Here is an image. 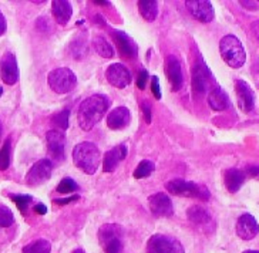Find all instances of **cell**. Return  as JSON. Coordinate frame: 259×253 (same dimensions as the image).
Instances as JSON below:
<instances>
[{
	"instance_id": "6da1fadb",
	"label": "cell",
	"mask_w": 259,
	"mask_h": 253,
	"mask_svg": "<svg viewBox=\"0 0 259 253\" xmlns=\"http://www.w3.org/2000/svg\"><path fill=\"white\" fill-rule=\"evenodd\" d=\"M111 101L104 94H94L92 97L85 98L78 107L77 120L81 130L90 131L101 121V118L106 115L107 110L110 108Z\"/></svg>"
},
{
	"instance_id": "7a4b0ae2",
	"label": "cell",
	"mask_w": 259,
	"mask_h": 253,
	"mask_svg": "<svg viewBox=\"0 0 259 253\" xmlns=\"http://www.w3.org/2000/svg\"><path fill=\"white\" fill-rule=\"evenodd\" d=\"M73 161L74 165L84 174L93 175L99 169L100 149L93 142L84 141L74 146L73 149Z\"/></svg>"
},
{
	"instance_id": "3957f363",
	"label": "cell",
	"mask_w": 259,
	"mask_h": 253,
	"mask_svg": "<svg viewBox=\"0 0 259 253\" xmlns=\"http://www.w3.org/2000/svg\"><path fill=\"white\" fill-rule=\"evenodd\" d=\"M220 52H221L222 60L232 69H239L246 62V53H245L242 43L239 41V38L232 34H228L221 38Z\"/></svg>"
},
{
	"instance_id": "277c9868",
	"label": "cell",
	"mask_w": 259,
	"mask_h": 253,
	"mask_svg": "<svg viewBox=\"0 0 259 253\" xmlns=\"http://www.w3.org/2000/svg\"><path fill=\"white\" fill-rule=\"evenodd\" d=\"M167 191L171 195L176 196H183V198H195V199L208 200L211 198V193L202 185L195 184V182H188L180 178L171 179L165 184Z\"/></svg>"
},
{
	"instance_id": "5b68a950",
	"label": "cell",
	"mask_w": 259,
	"mask_h": 253,
	"mask_svg": "<svg viewBox=\"0 0 259 253\" xmlns=\"http://www.w3.org/2000/svg\"><path fill=\"white\" fill-rule=\"evenodd\" d=\"M47 83L50 88L57 94H67L73 91L77 84L76 74L67 67H60L49 73Z\"/></svg>"
},
{
	"instance_id": "8992f818",
	"label": "cell",
	"mask_w": 259,
	"mask_h": 253,
	"mask_svg": "<svg viewBox=\"0 0 259 253\" xmlns=\"http://www.w3.org/2000/svg\"><path fill=\"white\" fill-rule=\"evenodd\" d=\"M122 229L115 223H107L99 230L100 243L103 245L104 253L122 252Z\"/></svg>"
},
{
	"instance_id": "52a82bcc",
	"label": "cell",
	"mask_w": 259,
	"mask_h": 253,
	"mask_svg": "<svg viewBox=\"0 0 259 253\" xmlns=\"http://www.w3.org/2000/svg\"><path fill=\"white\" fill-rule=\"evenodd\" d=\"M147 253H185V250L178 239L169 235L157 233L148 239Z\"/></svg>"
},
{
	"instance_id": "ba28073f",
	"label": "cell",
	"mask_w": 259,
	"mask_h": 253,
	"mask_svg": "<svg viewBox=\"0 0 259 253\" xmlns=\"http://www.w3.org/2000/svg\"><path fill=\"white\" fill-rule=\"evenodd\" d=\"M53 172V164L50 160H40L37 161L26 175V184L29 186H38L47 182Z\"/></svg>"
},
{
	"instance_id": "9c48e42d",
	"label": "cell",
	"mask_w": 259,
	"mask_h": 253,
	"mask_svg": "<svg viewBox=\"0 0 259 253\" xmlns=\"http://www.w3.org/2000/svg\"><path fill=\"white\" fill-rule=\"evenodd\" d=\"M213 81L212 73L205 66L204 62H197L194 69H192V77H191V83L194 91L198 94H204L209 84Z\"/></svg>"
},
{
	"instance_id": "30bf717a",
	"label": "cell",
	"mask_w": 259,
	"mask_h": 253,
	"mask_svg": "<svg viewBox=\"0 0 259 253\" xmlns=\"http://www.w3.org/2000/svg\"><path fill=\"white\" fill-rule=\"evenodd\" d=\"M185 6L188 9L191 16L201 23H209L213 20L215 12H213L211 2H208V0H190V2H185Z\"/></svg>"
},
{
	"instance_id": "8fae6325",
	"label": "cell",
	"mask_w": 259,
	"mask_h": 253,
	"mask_svg": "<svg viewBox=\"0 0 259 253\" xmlns=\"http://www.w3.org/2000/svg\"><path fill=\"white\" fill-rule=\"evenodd\" d=\"M106 78L115 88H125L131 83V73L124 64L114 63L106 70Z\"/></svg>"
},
{
	"instance_id": "7c38bea8",
	"label": "cell",
	"mask_w": 259,
	"mask_h": 253,
	"mask_svg": "<svg viewBox=\"0 0 259 253\" xmlns=\"http://www.w3.org/2000/svg\"><path fill=\"white\" fill-rule=\"evenodd\" d=\"M0 78L5 84L13 85L19 80V66L13 53H6L0 60Z\"/></svg>"
},
{
	"instance_id": "4fadbf2b",
	"label": "cell",
	"mask_w": 259,
	"mask_h": 253,
	"mask_svg": "<svg viewBox=\"0 0 259 253\" xmlns=\"http://www.w3.org/2000/svg\"><path fill=\"white\" fill-rule=\"evenodd\" d=\"M148 207L150 211L153 212L154 216H160V218H169L174 214V207L172 202L168 198L165 193L158 192L154 193L148 198Z\"/></svg>"
},
{
	"instance_id": "5bb4252c",
	"label": "cell",
	"mask_w": 259,
	"mask_h": 253,
	"mask_svg": "<svg viewBox=\"0 0 259 253\" xmlns=\"http://www.w3.org/2000/svg\"><path fill=\"white\" fill-rule=\"evenodd\" d=\"M111 34H113L115 44L118 47V52H120L122 57H125L127 60H133V59L137 57V44L134 43V40L130 37L127 33H124L121 30H113Z\"/></svg>"
},
{
	"instance_id": "9a60e30c",
	"label": "cell",
	"mask_w": 259,
	"mask_h": 253,
	"mask_svg": "<svg viewBox=\"0 0 259 253\" xmlns=\"http://www.w3.org/2000/svg\"><path fill=\"white\" fill-rule=\"evenodd\" d=\"M165 73H167L168 81L172 87V91L181 90L184 84L183 70H181V63L176 56H168L165 60Z\"/></svg>"
},
{
	"instance_id": "2e32d148",
	"label": "cell",
	"mask_w": 259,
	"mask_h": 253,
	"mask_svg": "<svg viewBox=\"0 0 259 253\" xmlns=\"http://www.w3.org/2000/svg\"><path fill=\"white\" fill-rule=\"evenodd\" d=\"M235 88L239 108L244 113H251L255 107V94L252 91V88L246 84V81H242V80H236Z\"/></svg>"
},
{
	"instance_id": "e0dca14e",
	"label": "cell",
	"mask_w": 259,
	"mask_h": 253,
	"mask_svg": "<svg viewBox=\"0 0 259 253\" xmlns=\"http://www.w3.org/2000/svg\"><path fill=\"white\" fill-rule=\"evenodd\" d=\"M258 232L259 226L253 216L249 214H244L239 216V219L236 222V233L239 238L244 240H251L258 235Z\"/></svg>"
},
{
	"instance_id": "ac0fdd59",
	"label": "cell",
	"mask_w": 259,
	"mask_h": 253,
	"mask_svg": "<svg viewBox=\"0 0 259 253\" xmlns=\"http://www.w3.org/2000/svg\"><path fill=\"white\" fill-rule=\"evenodd\" d=\"M46 139L49 151L53 154L56 160L61 161L64 158V148H66V142H67L64 132L60 130H50L47 132Z\"/></svg>"
},
{
	"instance_id": "d6986e66",
	"label": "cell",
	"mask_w": 259,
	"mask_h": 253,
	"mask_svg": "<svg viewBox=\"0 0 259 253\" xmlns=\"http://www.w3.org/2000/svg\"><path fill=\"white\" fill-rule=\"evenodd\" d=\"M127 157V146L121 144V145L114 146L113 149L107 151L104 158H103V171L104 172H114L118 164L125 160Z\"/></svg>"
},
{
	"instance_id": "ffe728a7",
	"label": "cell",
	"mask_w": 259,
	"mask_h": 253,
	"mask_svg": "<svg viewBox=\"0 0 259 253\" xmlns=\"http://www.w3.org/2000/svg\"><path fill=\"white\" fill-rule=\"evenodd\" d=\"M130 124V111L127 107L114 108L107 117V127L110 130L117 131L125 128Z\"/></svg>"
},
{
	"instance_id": "44dd1931",
	"label": "cell",
	"mask_w": 259,
	"mask_h": 253,
	"mask_svg": "<svg viewBox=\"0 0 259 253\" xmlns=\"http://www.w3.org/2000/svg\"><path fill=\"white\" fill-rule=\"evenodd\" d=\"M52 12H53L54 20L60 26H66L71 19L73 8L67 0H54L52 5Z\"/></svg>"
},
{
	"instance_id": "7402d4cb",
	"label": "cell",
	"mask_w": 259,
	"mask_h": 253,
	"mask_svg": "<svg viewBox=\"0 0 259 253\" xmlns=\"http://www.w3.org/2000/svg\"><path fill=\"white\" fill-rule=\"evenodd\" d=\"M245 182V174L241 169L231 168L225 171L224 174V184L227 186L231 193H235L239 191V188L244 185Z\"/></svg>"
},
{
	"instance_id": "603a6c76",
	"label": "cell",
	"mask_w": 259,
	"mask_h": 253,
	"mask_svg": "<svg viewBox=\"0 0 259 253\" xmlns=\"http://www.w3.org/2000/svg\"><path fill=\"white\" fill-rule=\"evenodd\" d=\"M208 104L215 111H224L229 107L228 94L221 87H212L208 95Z\"/></svg>"
},
{
	"instance_id": "cb8c5ba5",
	"label": "cell",
	"mask_w": 259,
	"mask_h": 253,
	"mask_svg": "<svg viewBox=\"0 0 259 253\" xmlns=\"http://www.w3.org/2000/svg\"><path fill=\"white\" fill-rule=\"evenodd\" d=\"M138 12L147 22H154L158 16V3L155 0H138Z\"/></svg>"
},
{
	"instance_id": "d4e9b609",
	"label": "cell",
	"mask_w": 259,
	"mask_h": 253,
	"mask_svg": "<svg viewBox=\"0 0 259 253\" xmlns=\"http://www.w3.org/2000/svg\"><path fill=\"white\" fill-rule=\"evenodd\" d=\"M187 216L191 222L199 225V226H205L211 223V215L206 212L204 208L198 207V205H194L187 211Z\"/></svg>"
},
{
	"instance_id": "484cf974",
	"label": "cell",
	"mask_w": 259,
	"mask_h": 253,
	"mask_svg": "<svg viewBox=\"0 0 259 253\" xmlns=\"http://www.w3.org/2000/svg\"><path fill=\"white\" fill-rule=\"evenodd\" d=\"M93 47H94L96 53L100 54L104 59H111L114 56L113 47L103 36H94V38H93Z\"/></svg>"
},
{
	"instance_id": "4316f807",
	"label": "cell",
	"mask_w": 259,
	"mask_h": 253,
	"mask_svg": "<svg viewBox=\"0 0 259 253\" xmlns=\"http://www.w3.org/2000/svg\"><path fill=\"white\" fill-rule=\"evenodd\" d=\"M52 245L46 239H37L23 247V253H50Z\"/></svg>"
},
{
	"instance_id": "83f0119b",
	"label": "cell",
	"mask_w": 259,
	"mask_h": 253,
	"mask_svg": "<svg viewBox=\"0 0 259 253\" xmlns=\"http://www.w3.org/2000/svg\"><path fill=\"white\" fill-rule=\"evenodd\" d=\"M154 169H155V165H154V162L148 161V160H144V161H141L137 165V168L134 171V178L136 179H143V178L150 177L151 174L154 172Z\"/></svg>"
},
{
	"instance_id": "f1b7e54d",
	"label": "cell",
	"mask_w": 259,
	"mask_h": 253,
	"mask_svg": "<svg viewBox=\"0 0 259 253\" xmlns=\"http://www.w3.org/2000/svg\"><path fill=\"white\" fill-rule=\"evenodd\" d=\"M69 117H70V111L69 110H63L60 111L59 114L53 115L52 121L56 127H59L60 131H66L69 128Z\"/></svg>"
},
{
	"instance_id": "f546056e",
	"label": "cell",
	"mask_w": 259,
	"mask_h": 253,
	"mask_svg": "<svg viewBox=\"0 0 259 253\" xmlns=\"http://www.w3.org/2000/svg\"><path fill=\"white\" fill-rule=\"evenodd\" d=\"M10 165V139H6V142L0 148V171H5Z\"/></svg>"
},
{
	"instance_id": "4dcf8cb0",
	"label": "cell",
	"mask_w": 259,
	"mask_h": 253,
	"mask_svg": "<svg viewBox=\"0 0 259 253\" xmlns=\"http://www.w3.org/2000/svg\"><path fill=\"white\" fill-rule=\"evenodd\" d=\"M10 199L15 202L16 207L19 208V211L22 214H24L27 211V208L30 207L31 200H33L29 195H10Z\"/></svg>"
},
{
	"instance_id": "1f68e13d",
	"label": "cell",
	"mask_w": 259,
	"mask_h": 253,
	"mask_svg": "<svg viewBox=\"0 0 259 253\" xmlns=\"http://www.w3.org/2000/svg\"><path fill=\"white\" fill-rule=\"evenodd\" d=\"M15 222V216L12 211L6 207H0V229L2 228H9Z\"/></svg>"
},
{
	"instance_id": "d6a6232c",
	"label": "cell",
	"mask_w": 259,
	"mask_h": 253,
	"mask_svg": "<svg viewBox=\"0 0 259 253\" xmlns=\"http://www.w3.org/2000/svg\"><path fill=\"white\" fill-rule=\"evenodd\" d=\"M85 50H87V47H85V40H84L83 34H81V36L77 38V40H74V43L71 44V53H73V57L81 59L84 54H85Z\"/></svg>"
},
{
	"instance_id": "836d02e7",
	"label": "cell",
	"mask_w": 259,
	"mask_h": 253,
	"mask_svg": "<svg viewBox=\"0 0 259 253\" xmlns=\"http://www.w3.org/2000/svg\"><path fill=\"white\" fill-rule=\"evenodd\" d=\"M77 188H78V185L71 178H64V179H61L60 184L57 185L56 191L59 193H71V192L76 191Z\"/></svg>"
},
{
	"instance_id": "e575fe53",
	"label": "cell",
	"mask_w": 259,
	"mask_h": 253,
	"mask_svg": "<svg viewBox=\"0 0 259 253\" xmlns=\"http://www.w3.org/2000/svg\"><path fill=\"white\" fill-rule=\"evenodd\" d=\"M151 91H153L155 100H161L160 78L157 76H153V78H151Z\"/></svg>"
},
{
	"instance_id": "d590c367",
	"label": "cell",
	"mask_w": 259,
	"mask_h": 253,
	"mask_svg": "<svg viewBox=\"0 0 259 253\" xmlns=\"http://www.w3.org/2000/svg\"><path fill=\"white\" fill-rule=\"evenodd\" d=\"M147 81H148V71H147V70H141V71H140V74H138V78H137L138 88H140V90H144Z\"/></svg>"
},
{
	"instance_id": "8d00e7d4",
	"label": "cell",
	"mask_w": 259,
	"mask_h": 253,
	"mask_svg": "<svg viewBox=\"0 0 259 253\" xmlns=\"http://www.w3.org/2000/svg\"><path fill=\"white\" fill-rule=\"evenodd\" d=\"M141 108H143V113H144L145 123L150 124L151 123V106H150V103H148V101H144V103L141 104Z\"/></svg>"
},
{
	"instance_id": "74e56055",
	"label": "cell",
	"mask_w": 259,
	"mask_h": 253,
	"mask_svg": "<svg viewBox=\"0 0 259 253\" xmlns=\"http://www.w3.org/2000/svg\"><path fill=\"white\" fill-rule=\"evenodd\" d=\"M80 199V196L78 195H73V196H70V198H64V199H54V204L56 205H67L70 202H73V200H78Z\"/></svg>"
},
{
	"instance_id": "f35d334b",
	"label": "cell",
	"mask_w": 259,
	"mask_h": 253,
	"mask_svg": "<svg viewBox=\"0 0 259 253\" xmlns=\"http://www.w3.org/2000/svg\"><path fill=\"white\" fill-rule=\"evenodd\" d=\"M33 211H34L37 215H46L47 207L45 205V204H36V205L33 207Z\"/></svg>"
},
{
	"instance_id": "ab89813d",
	"label": "cell",
	"mask_w": 259,
	"mask_h": 253,
	"mask_svg": "<svg viewBox=\"0 0 259 253\" xmlns=\"http://www.w3.org/2000/svg\"><path fill=\"white\" fill-rule=\"evenodd\" d=\"M6 27H8V24H6V19H5L3 13L0 12V36H3V34H5Z\"/></svg>"
},
{
	"instance_id": "60d3db41",
	"label": "cell",
	"mask_w": 259,
	"mask_h": 253,
	"mask_svg": "<svg viewBox=\"0 0 259 253\" xmlns=\"http://www.w3.org/2000/svg\"><path fill=\"white\" fill-rule=\"evenodd\" d=\"M239 3H241L242 6H245V8H248V9H256V8H258V5H259V3H256V2H249V0H248V2H244V0H241Z\"/></svg>"
},
{
	"instance_id": "b9f144b4",
	"label": "cell",
	"mask_w": 259,
	"mask_h": 253,
	"mask_svg": "<svg viewBox=\"0 0 259 253\" xmlns=\"http://www.w3.org/2000/svg\"><path fill=\"white\" fill-rule=\"evenodd\" d=\"M249 174L253 177H259V167H252L249 168Z\"/></svg>"
},
{
	"instance_id": "7bdbcfd3",
	"label": "cell",
	"mask_w": 259,
	"mask_h": 253,
	"mask_svg": "<svg viewBox=\"0 0 259 253\" xmlns=\"http://www.w3.org/2000/svg\"><path fill=\"white\" fill-rule=\"evenodd\" d=\"M94 5H99V6H110V3L108 2H94Z\"/></svg>"
},
{
	"instance_id": "ee69618b",
	"label": "cell",
	"mask_w": 259,
	"mask_h": 253,
	"mask_svg": "<svg viewBox=\"0 0 259 253\" xmlns=\"http://www.w3.org/2000/svg\"><path fill=\"white\" fill-rule=\"evenodd\" d=\"M73 253H85V252H84L83 249H76V250H74Z\"/></svg>"
},
{
	"instance_id": "f6af8a7d",
	"label": "cell",
	"mask_w": 259,
	"mask_h": 253,
	"mask_svg": "<svg viewBox=\"0 0 259 253\" xmlns=\"http://www.w3.org/2000/svg\"><path fill=\"white\" fill-rule=\"evenodd\" d=\"M242 253H259L258 250H246V252H242Z\"/></svg>"
},
{
	"instance_id": "bcb514c9",
	"label": "cell",
	"mask_w": 259,
	"mask_h": 253,
	"mask_svg": "<svg viewBox=\"0 0 259 253\" xmlns=\"http://www.w3.org/2000/svg\"><path fill=\"white\" fill-rule=\"evenodd\" d=\"M2 94H3V88L0 87V97H2Z\"/></svg>"
}]
</instances>
